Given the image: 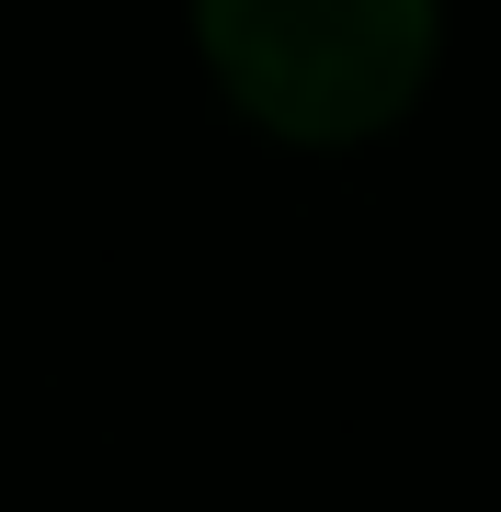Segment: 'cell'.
Instances as JSON below:
<instances>
[{
  "label": "cell",
  "instance_id": "obj_1",
  "mask_svg": "<svg viewBox=\"0 0 501 512\" xmlns=\"http://www.w3.org/2000/svg\"><path fill=\"white\" fill-rule=\"evenodd\" d=\"M205 57L274 137H365L422 92L433 0H194Z\"/></svg>",
  "mask_w": 501,
  "mask_h": 512
}]
</instances>
